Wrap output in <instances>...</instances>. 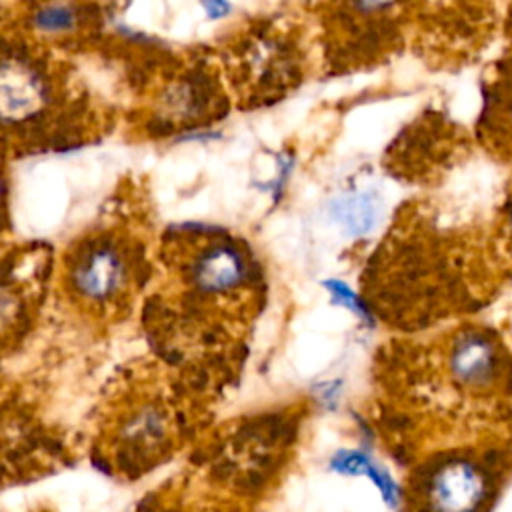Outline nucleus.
<instances>
[{
	"label": "nucleus",
	"instance_id": "obj_1",
	"mask_svg": "<svg viewBox=\"0 0 512 512\" xmlns=\"http://www.w3.org/2000/svg\"><path fill=\"white\" fill-rule=\"evenodd\" d=\"M264 298L262 264L240 236L172 228L158 242L142 330L154 356L220 396L242 370Z\"/></svg>",
	"mask_w": 512,
	"mask_h": 512
},
{
	"label": "nucleus",
	"instance_id": "obj_2",
	"mask_svg": "<svg viewBox=\"0 0 512 512\" xmlns=\"http://www.w3.org/2000/svg\"><path fill=\"white\" fill-rule=\"evenodd\" d=\"M218 394L158 356L126 364L96 410L92 458L120 480H138L182 452L206 428Z\"/></svg>",
	"mask_w": 512,
	"mask_h": 512
},
{
	"label": "nucleus",
	"instance_id": "obj_3",
	"mask_svg": "<svg viewBox=\"0 0 512 512\" xmlns=\"http://www.w3.org/2000/svg\"><path fill=\"white\" fill-rule=\"evenodd\" d=\"M156 250L150 230L134 220L114 218L84 230L54 270L64 306L90 326L124 322L152 284Z\"/></svg>",
	"mask_w": 512,
	"mask_h": 512
},
{
	"label": "nucleus",
	"instance_id": "obj_4",
	"mask_svg": "<svg viewBox=\"0 0 512 512\" xmlns=\"http://www.w3.org/2000/svg\"><path fill=\"white\" fill-rule=\"evenodd\" d=\"M490 494L486 468L468 456H442L400 490L406 512H482Z\"/></svg>",
	"mask_w": 512,
	"mask_h": 512
},
{
	"label": "nucleus",
	"instance_id": "obj_5",
	"mask_svg": "<svg viewBox=\"0 0 512 512\" xmlns=\"http://www.w3.org/2000/svg\"><path fill=\"white\" fill-rule=\"evenodd\" d=\"M54 272L46 246H24L4 258L2 342L4 352L20 344L34 324Z\"/></svg>",
	"mask_w": 512,
	"mask_h": 512
},
{
	"label": "nucleus",
	"instance_id": "obj_6",
	"mask_svg": "<svg viewBox=\"0 0 512 512\" xmlns=\"http://www.w3.org/2000/svg\"><path fill=\"white\" fill-rule=\"evenodd\" d=\"M446 376L464 390H482L496 382L500 354L494 340L480 330L458 332L444 352Z\"/></svg>",
	"mask_w": 512,
	"mask_h": 512
},
{
	"label": "nucleus",
	"instance_id": "obj_7",
	"mask_svg": "<svg viewBox=\"0 0 512 512\" xmlns=\"http://www.w3.org/2000/svg\"><path fill=\"white\" fill-rule=\"evenodd\" d=\"M50 84L46 76L24 58H6L2 70V112L10 124H22L48 108Z\"/></svg>",
	"mask_w": 512,
	"mask_h": 512
},
{
	"label": "nucleus",
	"instance_id": "obj_8",
	"mask_svg": "<svg viewBox=\"0 0 512 512\" xmlns=\"http://www.w3.org/2000/svg\"><path fill=\"white\" fill-rule=\"evenodd\" d=\"M334 216L350 234H364L372 230L378 220L376 198L368 192L344 196L334 204Z\"/></svg>",
	"mask_w": 512,
	"mask_h": 512
},
{
	"label": "nucleus",
	"instance_id": "obj_9",
	"mask_svg": "<svg viewBox=\"0 0 512 512\" xmlns=\"http://www.w3.org/2000/svg\"><path fill=\"white\" fill-rule=\"evenodd\" d=\"M332 466H334L336 470H340V472H348V474H358V472H362V474L370 476V478L376 482V486L380 488L384 500H386L390 506H396V504H398V500H400V490H398V486L394 484V480H392L386 472H382L378 466H374L366 456H362V454H358V452H340V454L334 458Z\"/></svg>",
	"mask_w": 512,
	"mask_h": 512
},
{
	"label": "nucleus",
	"instance_id": "obj_10",
	"mask_svg": "<svg viewBox=\"0 0 512 512\" xmlns=\"http://www.w3.org/2000/svg\"><path fill=\"white\" fill-rule=\"evenodd\" d=\"M488 128L512 144V72L502 82H496V92L490 96L488 106Z\"/></svg>",
	"mask_w": 512,
	"mask_h": 512
},
{
	"label": "nucleus",
	"instance_id": "obj_11",
	"mask_svg": "<svg viewBox=\"0 0 512 512\" xmlns=\"http://www.w3.org/2000/svg\"><path fill=\"white\" fill-rule=\"evenodd\" d=\"M34 22L44 32H64L74 26L76 14L68 4H46L36 12Z\"/></svg>",
	"mask_w": 512,
	"mask_h": 512
},
{
	"label": "nucleus",
	"instance_id": "obj_12",
	"mask_svg": "<svg viewBox=\"0 0 512 512\" xmlns=\"http://www.w3.org/2000/svg\"><path fill=\"white\" fill-rule=\"evenodd\" d=\"M360 12H384L394 8L400 0H348Z\"/></svg>",
	"mask_w": 512,
	"mask_h": 512
},
{
	"label": "nucleus",
	"instance_id": "obj_13",
	"mask_svg": "<svg viewBox=\"0 0 512 512\" xmlns=\"http://www.w3.org/2000/svg\"><path fill=\"white\" fill-rule=\"evenodd\" d=\"M202 6H204V12L210 16V18H222L230 12V4L228 0H202Z\"/></svg>",
	"mask_w": 512,
	"mask_h": 512
},
{
	"label": "nucleus",
	"instance_id": "obj_14",
	"mask_svg": "<svg viewBox=\"0 0 512 512\" xmlns=\"http://www.w3.org/2000/svg\"><path fill=\"white\" fill-rule=\"evenodd\" d=\"M508 222H510V228H512V208H510V216H508Z\"/></svg>",
	"mask_w": 512,
	"mask_h": 512
}]
</instances>
